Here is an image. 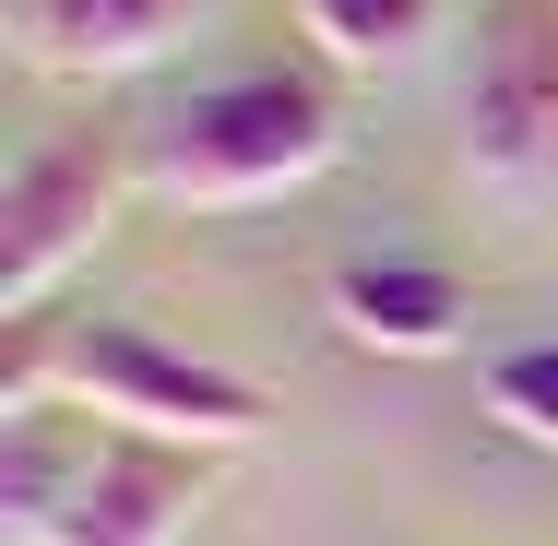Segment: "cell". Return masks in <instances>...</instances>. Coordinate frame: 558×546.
<instances>
[{"instance_id": "obj_1", "label": "cell", "mask_w": 558, "mask_h": 546, "mask_svg": "<svg viewBox=\"0 0 558 546\" xmlns=\"http://www.w3.org/2000/svg\"><path fill=\"white\" fill-rule=\"evenodd\" d=\"M344 155V96L310 60H238L203 72L191 96L131 131V179L167 215H238V203H286Z\"/></svg>"}, {"instance_id": "obj_2", "label": "cell", "mask_w": 558, "mask_h": 546, "mask_svg": "<svg viewBox=\"0 0 558 546\" xmlns=\"http://www.w3.org/2000/svg\"><path fill=\"white\" fill-rule=\"evenodd\" d=\"M24 404H72L108 439H167V451H250L274 428L262 380H238V368H215L143 321H72V332L24 321L12 368H0V416H24Z\"/></svg>"}, {"instance_id": "obj_3", "label": "cell", "mask_w": 558, "mask_h": 546, "mask_svg": "<svg viewBox=\"0 0 558 546\" xmlns=\"http://www.w3.org/2000/svg\"><path fill=\"white\" fill-rule=\"evenodd\" d=\"M143 179H131V131H48L12 179H0V321L24 332L96 250H108L119 203H131Z\"/></svg>"}, {"instance_id": "obj_4", "label": "cell", "mask_w": 558, "mask_h": 546, "mask_svg": "<svg viewBox=\"0 0 558 546\" xmlns=\"http://www.w3.org/2000/svg\"><path fill=\"white\" fill-rule=\"evenodd\" d=\"M463 179L511 215L558 203V0H487L463 72Z\"/></svg>"}, {"instance_id": "obj_5", "label": "cell", "mask_w": 558, "mask_h": 546, "mask_svg": "<svg viewBox=\"0 0 558 546\" xmlns=\"http://www.w3.org/2000/svg\"><path fill=\"white\" fill-rule=\"evenodd\" d=\"M12 24V60L48 72V84H119V72H155L203 0H0Z\"/></svg>"}, {"instance_id": "obj_6", "label": "cell", "mask_w": 558, "mask_h": 546, "mask_svg": "<svg viewBox=\"0 0 558 546\" xmlns=\"http://www.w3.org/2000/svg\"><path fill=\"white\" fill-rule=\"evenodd\" d=\"M203 499H215V451L108 439L96 475H84V499H72V523H60V546H191Z\"/></svg>"}, {"instance_id": "obj_7", "label": "cell", "mask_w": 558, "mask_h": 546, "mask_svg": "<svg viewBox=\"0 0 558 546\" xmlns=\"http://www.w3.org/2000/svg\"><path fill=\"white\" fill-rule=\"evenodd\" d=\"M322 298H333V332L368 356H451L475 321L463 274H440V262H333Z\"/></svg>"}, {"instance_id": "obj_8", "label": "cell", "mask_w": 558, "mask_h": 546, "mask_svg": "<svg viewBox=\"0 0 558 546\" xmlns=\"http://www.w3.org/2000/svg\"><path fill=\"white\" fill-rule=\"evenodd\" d=\"M96 451H108V439H96V416H72V404L0 416V546H60L84 475H96Z\"/></svg>"}, {"instance_id": "obj_9", "label": "cell", "mask_w": 558, "mask_h": 546, "mask_svg": "<svg viewBox=\"0 0 558 546\" xmlns=\"http://www.w3.org/2000/svg\"><path fill=\"white\" fill-rule=\"evenodd\" d=\"M451 0H298V24H310V48L333 60V72H392V60H416L428 36H440Z\"/></svg>"}, {"instance_id": "obj_10", "label": "cell", "mask_w": 558, "mask_h": 546, "mask_svg": "<svg viewBox=\"0 0 558 546\" xmlns=\"http://www.w3.org/2000/svg\"><path fill=\"white\" fill-rule=\"evenodd\" d=\"M475 392H487V416H499L511 439L558 451V332H535V344H499V356L475 368Z\"/></svg>"}]
</instances>
